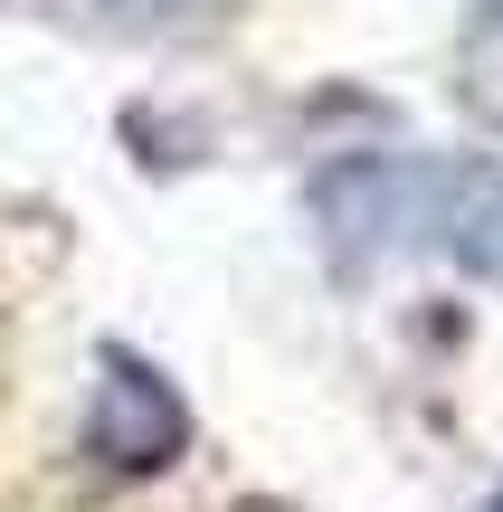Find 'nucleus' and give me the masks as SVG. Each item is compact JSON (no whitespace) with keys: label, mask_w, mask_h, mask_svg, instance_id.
I'll return each mask as SVG.
<instances>
[{"label":"nucleus","mask_w":503,"mask_h":512,"mask_svg":"<svg viewBox=\"0 0 503 512\" xmlns=\"http://www.w3.org/2000/svg\"><path fill=\"white\" fill-rule=\"evenodd\" d=\"M485 512H503V484H494V503H485Z\"/></svg>","instance_id":"4"},{"label":"nucleus","mask_w":503,"mask_h":512,"mask_svg":"<svg viewBox=\"0 0 503 512\" xmlns=\"http://www.w3.org/2000/svg\"><path fill=\"white\" fill-rule=\"evenodd\" d=\"M333 247H428L503 285V162L485 152H352L314 181Z\"/></svg>","instance_id":"1"},{"label":"nucleus","mask_w":503,"mask_h":512,"mask_svg":"<svg viewBox=\"0 0 503 512\" xmlns=\"http://www.w3.org/2000/svg\"><path fill=\"white\" fill-rule=\"evenodd\" d=\"M190 437L181 399L162 389V370L105 351V389H95V418H86V446L114 465V475H143V465H171V446Z\"/></svg>","instance_id":"2"},{"label":"nucleus","mask_w":503,"mask_h":512,"mask_svg":"<svg viewBox=\"0 0 503 512\" xmlns=\"http://www.w3.org/2000/svg\"><path fill=\"white\" fill-rule=\"evenodd\" d=\"M114 19H200L209 0H105Z\"/></svg>","instance_id":"3"}]
</instances>
